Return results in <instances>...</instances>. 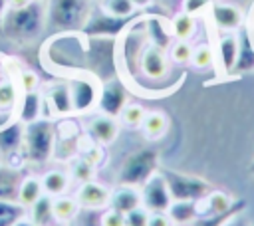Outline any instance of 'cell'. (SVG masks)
I'll use <instances>...</instances> for the list:
<instances>
[{
    "instance_id": "obj_25",
    "label": "cell",
    "mask_w": 254,
    "mask_h": 226,
    "mask_svg": "<svg viewBox=\"0 0 254 226\" xmlns=\"http://www.w3.org/2000/svg\"><path fill=\"white\" fill-rule=\"evenodd\" d=\"M42 111H44V95H40L38 91H30V93H24V99L20 105V115L16 119L26 125V123L40 119Z\"/></svg>"
},
{
    "instance_id": "obj_19",
    "label": "cell",
    "mask_w": 254,
    "mask_h": 226,
    "mask_svg": "<svg viewBox=\"0 0 254 226\" xmlns=\"http://www.w3.org/2000/svg\"><path fill=\"white\" fill-rule=\"evenodd\" d=\"M254 71V34L252 30H238V57L232 73Z\"/></svg>"
},
{
    "instance_id": "obj_5",
    "label": "cell",
    "mask_w": 254,
    "mask_h": 226,
    "mask_svg": "<svg viewBox=\"0 0 254 226\" xmlns=\"http://www.w3.org/2000/svg\"><path fill=\"white\" fill-rule=\"evenodd\" d=\"M161 174L165 176L173 200H200L210 192V184L198 176L183 174L169 169L161 170Z\"/></svg>"
},
{
    "instance_id": "obj_14",
    "label": "cell",
    "mask_w": 254,
    "mask_h": 226,
    "mask_svg": "<svg viewBox=\"0 0 254 226\" xmlns=\"http://www.w3.org/2000/svg\"><path fill=\"white\" fill-rule=\"evenodd\" d=\"M75 200L79 202L81 208H89V210H103L109 206L111 202V192L105 184L95 182V180H87L83 184H79Z\"/></svg>"
},
{
    "instance_id": "obj_43",
    "label": "cell",
    "mask_w": 254,
    "mask_h": 226,
    "mask_svg": "<svg viewBox=\"0 0 254 226\" xmlns=\"http://www.w3.org/2000/svg\"><path fill=\"white\" fill-rule=\"evenodd\" d=\"M224 226H252V224H250V220H248V218H246V216L240 212V214L232 216V218H230V220H228Z\"/></svg>"
},
{
    "instance_id": "obj_42",
    "label": "cell",
    "mask_w": 254,
    "mask_h": 226,
    "mask_svg": "<svg viewBox=\"0 0 254 226\" xmlns=\"http://www.w3.org/2000/svg\"><path fill=\"white\" fill-rule=\"evenodd\" d=\"M85 212L81 214V218L83 220H79V224L81 226H101V222H99V216H95V212L97 210H89V208H83Z\"/></svg>"
},
{
    "instance_id": "obj_27",
    "label": "cell",
    "mask_w": 254,
    "mask_h": 226,
    "mask_svg": "<svg viewBox=\"0 0 254 226\" xmlns=\"http://www.w3.org/2000/svg\"><path fill=\"white\" fill-rule=\"evenodd\" d=\"M196 32V16L189 14V12H179L173 20H171V36L175 40H190Z\"/></svg>"
},
{
    "instance_id": "obj_26",
    "label": "cell",
    "mask_w": 254,
    "mask_h": 226,
    "mask_svg": "<svg viewBox=\"0 0 254 226\" xmlns=\"http://www.w3.org/2000/svg\"><path fill=\"white\" fill-rule=\"evenodd\" d=\"M141 129L149 141L161 139L169 129V117L163 111H147V115L141 123Z\"/></svg>"
},
{
    "instance_id": "obj_9",
    "label": "cell",
    "mask_w": 254,
    "mask_h": 226,
    "mask_svg": "<svg viewBox=\"0 0 254 226\" xmlns=\"http://www.w3.org/2000/svg\"><path fill=\"white\" fill-rule=\"evenodd\" d=\"M69 93H71V103H73V113H85L93 105H97L99 89L95 81L87 75H77L67 81Z\"/></svg>"
},
{
    "instance_id": "obj_46",
    "label": "cell",
    "mask_w": 254,
    "mask_h": 226,
    "mask_svg": "<svg viewBox=\"0 0 254 226\" xmlns=\"http://www.w3.org/2000/svg\"><path fill=\"white\" fill-rule=\"evenodd\" d=\"M4 77H8V73H6V65H4V61H2V57H0V81H2Z\"/></svg>"
},
{
    "instance_id": "obj_44",
    "label": "cell",
    "mask_w": 254,
    "mask_h": 226,
    "mask_svg": "<svg viewBox=\"0 0 254 226\" xmlns=\"http://www.w3.org/2000/svg\"><path fill=\"white\" fill-rule=\"evenodd\" d=\"M32 0H8V8H22V6H28Z\"/></svg>"
},
{
    "instance_id": "obj_41",
    "label": "cell",
    "mask_w": 254,
    "mask_h": 226,
    "mask_svg": "<svg viewBox=\"0 0 254 226\" xmlns=\"http://www.w3.org/2000/svg\"><path fill=\"white\" fill-rule=\"evenodd\" d=\"M149 226H175L167 212H151Z\"/></svg>"
},
{
    "instance_id": "obj_23",
    "label": "cell",
    "mask_w": 254,
    "mask_h": 226,
    "mask_svg": "<svg viewBox=\"0 0 254 226\" xmlns=\"http://www.w3.org/2000/svg\"><path fill=\"white\" fill-rule=\"evenodd\" d=\"M24 174L20 169L14 167H0V200L18 202V188Z\"/></svg>"
},
{
    "instance_id": "obj_31",
    "label": "cell",
    "mask_w": 254,
    "mask_h": 226,
    "mask_svg": "<svg viewBox=\"0 0 254 226\" xmlns=\"http://www.w3.org/2000/svg\"><path fill=\"white\" fill-rule=\"evenodd\" d=\"M99 8L113 18H131L137 10L133 0H101Z\"/></svg>"
},
{
    "instance_id": "obj_12",
    "label": "cell",
    "mask_w": 254,
    "mask_h": 226,
    "mask_svg": "<svg viewBox=\"0 0 254 226\" xmlns=\"http://www.w3.org/2000/svg\"><path fill=\"white\" fill-rule=\"evenodd\" d=\"M125 103H127V89L123 87V83L117 79H107L99 89V97H97L99 111L105 115L117 117Z\"/></svg>"
},
{
    "instance_id": "obj_49",
    "label": "cell",
    "mask_w": 254,
    "mask_h": 226,
    "mask_svg": "<svg viewBox=\"0 0 254 226\" xmlns=\"http://www.w3.org/2000/svg\"><path fill=\"white\" fill-rule=\"evenodd\" d=\"M250 172H252V176H254V161H252V165H250Z\"/></svg>"
},
{
    "instance_id": "obj_11",
    "label": "cell",
    "mask_w": 254,
    "mask_h": 226,
    "mask_svg": "<svg viewBox=\"0 0 254 226\" xmlns=\"http://www.w3.org/2000/svg\"><path fill=\"white\" fill-rule=\"evenodd\" d=\"M129 24V18H113L109 14H105L101 8L97 14H89L85 26H83V34L91 36H101V38H115L125 26Z\"/></svg>"
},
{
    "instance_id": "obj_15",
    "label": "cell",
    "mask_w": 254,
    "mask_h": 226,
    "mask_svg": "<svg viewBox=\"0 0 254 226\" xmlns=\"http://www.w3.org/2000/svg\"><path fill=\"white\" fill-rule=\"evenodd\" d=\"M44 109H50L54 115H71L73 113V103H71V93L67 83H54L48 87V93L44 95Z\"/></svg>"
},
{
    "instance_id": "obj_36",
    "label": "cell",
    "mask_w": 254,
    "mask_h": 226,
    "mask_svg": "<svg viewBox=\"0 0 254 226\" xmlns=\"http://www.w3.org/2000/svg\"><path fill=\"white\" fill-rule=\"evenodd\" d=\"M190 57H192V46L187 40H175L169 46V59L173 63L185 65V63H190Z\"/></svg>"
},
{
    "instance_id": "obj_3",
    "label": "cell",
    "mask_w": 254,
    "mask_h": 226,
    "mask_svg": "<svg viewBox=\"0 0 254 226\" xmlns=\"http://www.w3.org/2000/svg\"><path fill=\"white\" fill-rule=\"evenodd\" d=\"M48 26L60 32L83 30L91 10L89 0H46Z\"/></svg>"
},
{
    "instance_id": "obj_39",
    "label": "cell",
    "mask_w": 254,
    "mask_h": 226,
    "mask_svg": "<svg viewBox=\"0 0 254 226\" xmlns=\"http://www.w3.org/2000/svg\"><path fill=\"white\" fill-rule=\"evenodd\" d=\"M38 85H40V77L34 73V71H22L20 77H18V87L24 91V93H30V91H38Z\"/></svg>"
},
{
    "instance_id": "obj_35",
    "label": "cell",
    "mask_w": 254,
    "mask_h": 226,
    "mask_svg": "<svg viewBox=\"0 0 254 226\" xmlns=\"http://www.w3.org/2000/svg\"><path fill=\"white\" fill-rule=\"evenodd\" d=\"M190 63L196 67V69H208L216 63V54H214V48L208 46V44H198L192 48V57H190Z\"/></svg>"
},
{
    "instance_id": "obj_34",
    "label": "cell",
    "mask_w": 254,
    "mask_h": 226,
    "mask_svg": "<svg viewBox=\"0 0 254 226\" xmlns=\"http://www.w3.org/2000/svg\"><path fill=\"white\" fill-rule=\"evenodd\" d=\"M95 170H97V167L91 165L85 157H75L73 163H71V167H69V176H71L75 182L83 184V182H87V180H93Z\"/></svg>"
},
{
    "instance_id": "obj_18",
    "label": "cell",
    "mask_w": 254,
    "mask_h": 226,
    "mask_svg": "<svg viewBox=\"0 0 254 226\" xmlns=\"http://www.w3.org/2000/svg\"><path fill=\"white\" fill-rule=\"evenodd\" d=\"M111 208L127 214L135 208L143 206V194H141V186H129V184H119V188L115 192H111Z\"/></svg>"
},
{
    "instance_id": "obj_16",
    "label": "cell",
    "mask_w": 254,
    "mask_h": 226,
    "mask_svg": "<svg viewBox=\"0 0 254 226\" xmlns=\"http://www.w3.org/2000/svg\"><path fill=\"white\" fill-rule=\"evenodd\" d=\"M214 54H216V63H218L220 71L224 75H230L234 71V63L238 57V34H234V32L222 34L218 38Z\"/></svg>"
},
{
    "instance_id": "obj_37",
    "label": "cell",
    "mask_w": 254,
    "mask_h": 226,
    "mask_svg": "<svg viewBox=\"0 0 254 226\" xmlns=\"http://www.w3.org/2000/svg\"><path fill=\"white\" fill-rule=\"evenodd\" d=\"M99 222H101V226H125V214L107 206V208H103Z\"/></svg>"
},
{
    "instance_id": "obj_24",
    "label": "cell",
    "mask_w": 254,
    "mask_h": 226,
    "mask_svg": "<svg viewBox=\"0 0 254 226\" xmlns=\"http://www.w3.org/2000/svg\"><path fill=\"white\" fill-rule=\"evenodd\" d=\"M40 180H42L44 194L56 198V196H62V194L67 192L69 182H71V176H69V172H64V170L54 169V170L44 172V174L40 176Z\"/></svg>"
},
{
    "instance_id": "obj_48",
    "label": "cell",
    "mask_w": 254,
    "mask_h": 226,
    "mask_svg": "<svg viewBox=\"0 0 254 226\" xmlns=\"http://www.w3.org/2000/svg\"><path fill=\"white\" fill-rule=\"evenodd\" d=\"M133 2H135V6H137V8H141V6H147V4H151L153 0H133Z\"/></svg>"
},
{
    "instance_id": "obj_13",
    "label": "cell",
    "mask_w": 254,
    "mask_h": 226,
    "mask_svg": "<svg viewBox=\"0 0 254 226\" xmlns=\"http://www.w3.org/2000/svg\"><path fill=\"white\" fill-rule=\"evenodd\" d=\"M87 135L93 143H97L101 147L111 145L119 135V119L105 115V113L93 115L87 121Z\"/></svg>"
},
{
    "instance_id": "obj_21",
    "label": "cell",
    "mask_w": 254,
    "mask_h": 226,
    "mask_svg": "<svg viewBox=\"0 0 254 226\" xmlns=\"http://www.w3.org/2000/svg\"><path fill=\"white\" fill-rule=\"evenodd\" d=\"M22 141H24V123L14 119L10 125L0 129V151L2 155H14L22 151ZM24 153V151H22Z\"/></svg>"
},
{
    "instance_id": "obj_29",
    "label": "cell",
    "mask_w": 254,
    "mask_h": 226,
    "mask_svg": "<svg viewBox=\"0 0 254 226\" xmlns=\"http://www.w3.org/2000/svg\"><path fill=\"white\" fill-rule=\"evenodd\" d=\"M79 212V202L67 194L56 196L54 198V218L60 224H67L69 220H73Z\"/></svg>"
},
{
    "instance_id": "obj_2",
    "label": "cell",
    "mask_w": 254,
    "mask_h": 226,
    "mask_svg": "<svg viewBox=\"0 0 254 226\" xmlns=\"http://www.w3.org/2000/svg\"><path fill=\"white\" fill-rule=\"evenodd\" d=\"M24 159L34 165L48 163L56 153V127L48 119H36L24 125Z\"/></svg>"
},
{
    "instance_id": "obj_32",
    "label": "cell",
    "mask_w": 254,
    "mask_h": 226,
    "mask_svg": "<svg viewBox=\"0 0 254 226\" xmlns=\"http://www.w3.org/2000/svg\"><path fill=\"white\" fill-rule=\"evenodd\" d=\"M18 87L10 77H4L0 81V111H8L14 113L16 105H18Z\"/></svg>"
},
{
    "instance_id": "obj_1",
    "label": "cell",
    "mask_w": 254,
    "mask_h": 226,
    "mask_svg": "<svg viewBox=\"0 0 254 226\" xmlns=\"http://www.w3.org/2000/svg\"><path fill=\"white\" fill-rule=\"evenodd\" d=\"M46 26H48L46 2L32 0L28 6L22 8H6L0 22V32L4 34V38H8L14 44H30L42 36Z\"/></svg>"
},
{
    "instance_id": "obj_40",
    "label": "cell",
    "mask_w": 254,
    "mask_h": 226,
    "mask_svg": "<svg viewBox=\"0 0 254 226\" xmlns=\"http://www.w3.org/2000/svg\"><path fill=\"white\" fill-rule=\"evenodd\" d=\"M210 6V0H185L183 2V10L196 16V14H202L206 8Z\"/></svg>"
},
{
    "instance_id": "obj_17",
    "label": "cell",
    "mask_w": 254,
    "mask_h": 226,
    "mask_svg": "<svg viewBox=\"0 0 254 226\" xmlns=\"http://www.w3.org/2000/svg\"><path fill=\"white\" fill-rule=\"evenodd\" d=\"M240 200H234L228 192L224 190H214L210 188V192L198 200V216H214V214H224L228 210H232Z\"/></svg>"
},
{
    "instance_id": "obj_52",
    "label": "cell",
    "mask_w": 254,
    "mask_h": 226,
    "mask_svg": "<svg viewBox=\"0 0 254 226\" xmlns=\"http://www.w3.org/2000/svg\"><path fill=\"white\" fill-rule=\"evenodd\" d=\"M42 2H46V0H42Z\"/></svg>"
},
{
    "instance_id": "obj_45",
    "label": "cell",
    "mask_w": 254,
    "mask_h": 226,
    "mask_svg": "<svg viewBox=\"0 0 254 226\" xmlns=\"http://www.w3.org/2000/svg\"><path fill=\"white\" fill-rule=\"evenodd\" d=\"M14 226H36V224H34L32 220H28V216H26V218H22V220H18V222H16Z\"/></svg>"
},
{
    "instance_id": "obj_33",
    "label": "cell",
    "mask_w": 254,
    "mask_h": 226,
    "mask_svg": "<svg viewBox=\"0 0 254 226\" xmlns=\"http://www.w3.org/2000/svg\"><path fill=\"white\" fill-rule=\"evenodd\" d=\"M26 208L20 202L0 200V226H14L18 220L26 218Z\"/></svg>"
},
{
    "instance_id": "obj_30",
    "label": "cell",
    "mask_w": 254,
    "mask_h": 226,
    "mask_svg": "<svg viewBox=\"0 0 254 226\" xmlns=\"http://www.w3.org/2000/svg\"><path fill=\"white\" fill-rule=\"evenodd\" d=\"M145 115H147V111H145L143 105H139V103H129V101H127V103L123 105L121 113L117 115V119H119V123L125 125V127L139 129L141 123H143V119H145Z\"/></svg>"
},
{
    "instance_id": "obj_7",
    "label": "cell",
    "mask_w": 254,
    "mask_h": 226,
    "mask_svg": "<svg viewBox=\"0 0 254 226\" xmlns=\"http://www.w3.org/2000/svg\"><path fill=\"white\" fill-rule=\"evenodd\" d=\"M141 194H143V208H147L149 212H167L173 202L161 170H157L145 180V184L141 186Z\"/></svg>"
},
{
    "instance_id": "obj_47",
    "label": "cell",
    "mask_w": 254,
    "mask_h": 226,
    "mask_svg": "<svg viewBox=\"0 0 254 226\" xmlns=\"http://www.w3.org/2000/svg\"><path fill=\"white\" fill-rule=\"evenodd\" d=\"M6 8H8V0H0V22H2V16H4Z\"/></svg>"
},
{
    "instance_id": "obj_4",
    "label": "cell",
    "mask_w": 254,
    "mask_h": 226,
    "mask_svg": "<svg viewBox=\"0 0 254 226\" xmlns=\"http://www.w3.org/2000/svg\"><path fill=\"white\" fill-rule=\"evenodd\" d=\"M159 170V155L153 149H139L121 163L117 182L129 186H143L145 180Z\"/></svg>"
},
{
    "instance_id": "obj_6",
    "label": "cell",
    "mask_w": 254,
    "mask_h": 226,
    "mask_svg": "<svg viewBox=\"0 0 254 226\" xmlns=\"http://www.w3.org/2000/svg\"><path fill=\"white\" fill-rule=\"evenodd\" d=\"M113 54H115V38H101V36L89 38L87 56H89V63L97 79L101 81L111 79L113 65H115Z\"/></svg>"
},
{
    "instance_id": "obj_28",
    "label": "cell",
    "mask_w": 254,
    "mask_h": 226,
    "mask_svg": "<svg viewBox=\"0 0 254 226\" xmlns=\"http://www.w3.org/2000/svg\"><path fill=\"white\" fill-rule=\"evenodd\" d=\"M44 194V188H42V180L38 176H24L22 182H20V188H18V202L28 210L40 196Z\"/></svg>"
},
{
    "instance_id": "obj_22",
    "label": "cell",
    "mask_w": 254,
    "mask_h": 226,
    "mask_svg": "<svg viewBox=\"0 0 254 226\" xmlns=\"http://www.w3.org/2000/svg\"><path fill=\"white\" fill-rule=\"evenodd\" d=\"M167 214L173 224L190 226L198 218V200H173Z\"/></svg>"
},
{
    "instance_id": "obj_8",
    "label": "cell",
    "mask_w": 254,
    "mask_h": 226,
    "mask_svg": "<svg viewBox=\"0 0 254 226\" xmlns=\"http://www.w3.org/2000/svg\"><path fill=\"white\" fill-rule=\"evenodd\" d=\"M169 54L159 44H151L139 52V69L147 79H163L169 73Z\"/></svg>"
},
{
    "instance_id": "obj_20",
    "label": "cell",
    "mask_w": 254,
    "mask_h": 226,
    "mask_svg": "<svg viewBox=\"0 0 254 226\" xmlns=\"http://www.w3.org/2000/svg\"><path fill=\"white\" fill-rule=\"evenodd\" d=\"M28 220H32L36 226H64L56 222L54 218V198L48 194H42L26 212Z\"/></svg>"
},
{
    "instance_id": "obj_51",
    "label": "cell",
    "mask_w": 254,
    "mask_h": 226,
    "mask_svg": "<svg viewBox=\"0 0 254 226\" xmlns=\"http://www.w3.org/2000/svg\"><path fill=\"white\" fill-rule=\"evenodd\" d=\"M252 28H254V14H252Z\"/></svg>"
},
{
    "instance_id": "obj_38",
    "label": "cell",
    "mask_w": 254,
    "mask_h": 226,
    "mask_svg": "<svg viewBox=\"0 0 254 226\" xmlns=\"http://www.w3.org/2000/svg\"><path fill=\"white\" fill-rule=\"evenodd\" d=\"M149 216L151 212L147 208H135L125 214V226H149Z\"/></svg>"
},
{
    "instance_id": "obj_50",
    "label": "cell",
    "mask_w": 254,
    "mask_h": 226,
    "mask_svg": "<svg viewBox=\"0 0 254 226\" xmlns=\"http://www.w3.org/2000/svg\"><path fill=\"white\" fill-rule=\"evenodd\" d=\"M2 157H4V155H2V151H0V167H2Z\"/></svg>"
},
{
    "instance_id": "obj_10",
    "label": "cell",
    "mask_w": 254,
    "mask_h": 226,
    "mask_svg": "<svg viewBox=\"0 0 254 226\" xmlns=\"http://www.w3.org/2000/svg\"><path fill=\"white\" fill-rule=\"evenodd\" d=\"M210 20L214 28L222 34L226 32H238L244 24V14L240 12L238 6L226 4V2H210Z\"/></svg>"
}]
</instances>
